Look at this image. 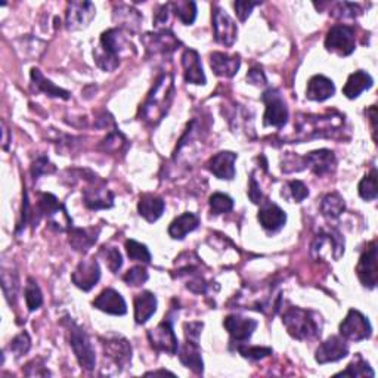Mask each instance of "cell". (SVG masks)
I'll return each mask as SVG.
<instances>
[{
    "label": "cell",
    "mask_w": 378,
    "mask_h": 378,
    "mask_svg": "<svg viewBox=\"0 0 378 378\" xmlns=\"http://www.w3.org/2000/svg\"><path fill=\"white\" fill-rule=\"evenodd\" d=\"M288 188L291 196L296 200V202H301L305 198L309 197V189L301 180H291L288 182Z\"/></svg>",
    "instance_id": "cell-48"
},
{
    "label": "cell",
    "mask_w": 378,
    "mask_h": 378,
    "mask_svg": "<svg viewBox=\"0 0 378 378\" xmlns=\"http://www.w3.org/2000/svg\"><path fill=\"white\" fill-rule=\"evenodd\" d=\"M93 308L115 316H122L127 313V305L123 296L113 288L104 290L102 293L93 300Z\"/></svg>",
    "instance_id": "cell-19"
},
{
    "label": "cell",
    "mask_w": 378,
    "mask_h": 378,
    "mask_svg": "<svg viewBox=\"0 0 378 378\" xmlns=\"http://www.w3.org/2000/svg\"><path fill=\"white\" fill-rule=\"evenodd\" d=\"M210 66L216 75L225 79H231L238 73L241 67L240 55H228L223 52H214L210 55Z\"/></svg>",
    "instance_id": "cell-22"
},
{
    "label": "cell",
    "mask_w": 378,
    "mask_h": 378,
    "mask_svg": "<svg viewBox=\"0 0 378 378\" xmlns=\"http://www.w3.org/2000/svg\"><path fill=\"white\" fill-rule=\"evenodd\" d=\"M358 15H361V6L356 5V3H349V2L337 3L336 8L331 10V17L337 18V19L356 18Z\"/></svg>",
    "instance_id": "cell-43"
},
{
    "label": "cell",
    "mask_w": 378,
    "mask_h": 378,
    "mask_svg": "<svg viewBox=\"0 0 378 378\" xmlns=\"http://www.w3.org/2000/svg\"><path fill=\"white\" fill-rule=\"evenodd\" d=\"M371 377L374 378L375 377V372L374 370L370 366V363L366 362L362 356L358 353L356 355V358L353 362L349 363L348 368H346L344 371L336 374V377Z\"/></svg>",
    "instance_id": "cell-36"
},
{
    "label": "cell",
    "mask_w": 378,
    "mask_h": 378,
    "mask_svg": "<svg viewBox=\"0 0 378 378\" xmlns=\"http://www.w3.org/2000/svg\"><path fill=\"white\" fill-rule=\"evenodd\" d=\"M24 374L28 377H48L50 375V372L45 368V363H43L41 359H35L31 361L30 363L26 365L24 368Z\"/></svg>",
    "instance_id": "cell-49"
},
{
    "label": "cell",
    "mask_w": 378,
    "mask_h": 378,
    "mask_svg": "<svg viewBox=\"0 0 378 378\" xmlns=\"http://www.w3.org/2000/svg\"><path fill=\"white\" fill-rule=\"evenodd\" d=\"M148 340L151 343V348L157 352L176 355L179 350V341L170 319H164L154 330H149Z\"/></svg>",
    "instance_id": "cell-9"
},
{
    "label": "cell",
    "mask_w": 378,
    "mask_h": 378,
    "mask_svg": "<svg viewBox=\"0 0 378 378\" xmlns=\"http://www.w3.org/2000/svg\"><path fill=\"white\" fill-rule=\"evenodd\" d=\"M236 350L240 352V355H243L245 359L250 361H261L266 356L272 355V349L271 348H261V346H245L244 343H240L236 346Z\"/></svg>",
    "instance_id": "cell-42"
},
{
    "label": "cell",
    "mask_w": 378,
    "mask_h": 378,
    "mask_svg": "<svg viewBox=\"0 0 378 378\" xmlns=\"http://www.w3.org/2000/svg\"><path fill=\"white\" fill-rule=\"evenodd\" d=\"M31 82L36 86V89L39 92H43L48 96H52V98H61V100H70V92L64 91L58 86L53 84L50 80H48L45 75L41 74L40 70L33 68L31 70Z\"/></svg>",
    "instance_id": "cell-33"
},
{
    "label": "cell",
    "mask_w": 378,
    "mask_h": 378,
    "mask_svg": "<svg viewBox=\"0 0 378 378\" xmlns=\"http://www.w3.org/2000/svg\"><path fill=\"white\" fill-rule=\"evenodd\" d=\"M238 155L231 153V151H222V153L214 154L207 163V169L216 178L223 180H232L235 178V161Z\"/></svg>",
    "instance_id": "cell-20"
},
{
    "label": "cell",
    "mask_w": 378,
    "mask_h": 378,
    "mask_svg": "<svg viewBox=\"0 0 378 378\" xmlns=\"http://www.w3.org/2000/svg\"><path fill=\"white\" fill-rule=\"evenodd\" d=\"M336 93V86H334L332 80H330L325 75L316 74L309 80L308 89H306V98L310 101L322 102L332 98Z\"/></svg>",
    "instance_id": "cell-25"
},
{
    "label": "cell",
    "mask_w": 378,
    "mask_h": 378,
    "mask_svg": "<svg viewBox=\"0 0 378 378\" xmlns=\"http://www.w3.org/2000/svg\"><path fill=\"white\" fill-rule=\"evenodd\" d=\"M210 209L213 214H225L234 209V200L222 192H216L210 197Z\"/></svg>",
    "instance_id": "cell-40"
},
{
    "label": "cell",
    "mask_w": 378,
    "mask_h": 378,
    "mask_svg": "<svg viewBox=\"0 0 378 378\" xmlns=\"http://www.w3.org/2000/svg\"><path fill=\"white\" fill-rule=\"evenodd\" d=\"M344 210H346V202L340 193L337 192L327 193V196L322 198L321 211L327 219H331V220L339 219Z\"/></svg>",
    "instance_id": "cell-34"
},
{
    "label": "cell",
    "mask_w": 378,
    "mask_h": 378,
    "mask_svg": "<svg viewBox=\"0 0 378 378\" xmlns=\"http://www.w3.org/2000/svg\"><path fill=\"white\" fill-rule=\"evenodd\" d=\"M30 348H31V339H30L27 331H23L21 334H18V336L9 344L10 352L15 353L17 358L26 355L30 350Z\"/></svg>",
    "instance_id": "cell-45"
},
{
    "label": "cell",
    "mask_w": 378,
    "mask_h": 378,
    "mask_svg": "<svg viewBox=\"0 0 378 378\" xmlns=\"http://www.w3.org/2000/svg\"><path fill=\"white\" fill-rule=\"evenodd\" d=\"M213 30L214 40L226 48L234 45L236 35H238V27H236L235 21L218 6L213 10Z\"/></svg>",
    "instance_id": "cell-11"
},
{
    "label": "cell",
    "mask_w": 378,
    "mask_h": 378,
    "mask_svg": "<svg viewBox=\"0 0 378 378\" xmlns=\"http://www.w3.org/2000/svg\"><path fill=\"white\" fill-rule=\"evenodd\" d=\"M198 225H200V218L197 214L189 213V211L183 213L170 223L169 235L173 240H183L189 232L196 231L198 228Z\"/></svg>",
    "instance_id": "cell-28"
},
{
    "label": "cell",
    "mask_w": 378,
    "mask_h": 378,
    "mask_svg": "<svg viewBox=\"0 0 378 378\" xmlns=\"http://www.w3.org/2000/svg\"><path fill=\"white\" fill-rule=\"evenodd\" d=\"M248 197H250V200L254 204L262 202V200H263V193H262L261 185H258V183L254 179V173H252V178H250V188H248Z\"/></svg>",
    "instance_id": "cell-52"
},
{
    "label": "cell",
    "mask_w": 378,
    "mask_h": 378,
    "mask_svg": "<svg viewBox=\"0 0 378 378\" xmlns=\"http://www.w3.org/2000/svg\"><path fill=\"white\" fill-rule=\"evenodd\" d=\"M123 281L131 287H140L148 281V271L144 266H135L129 269L126 275L123 276Z\"/></svg>",
    "instance_id": "cell-44"
},
{
    "label": "cell",
    "mask_w": 378,
    "mask_h": 378,
    "mask_svg": "<svg viewBox=\"0 0 378 378\" xmlns=\"http://www.w3.org/2000/svg\"><path fill=\"white\" fill-rule=\"evenodd\" d=\"M372 83L374 80L368 73H365L362 70L355 71L349 75L348 83H346V86L343 88V93L346 98L356 100L362 92L368 91L372 86Z\"/></svg>",
    "instance_id": "cell-30"
},
{
    "label": "cell",
    "mask_w": 378,
    "mask_h": 378,
    "mask_svg": "<svg viewBox=\"0 0 378 378\" xmlns=\"http://www.w3.org/2000/svg\"><path fill=\"white\" fill-rule=\"evenodd\" d=\"M105 358L110 359L117 368H126L132 361V346L120 336L102 339Z\"/></svg>",
    "instance_id": "cell-12"
},
{
    "label": "cell",
    "mask_w": 378,
    "mask_h": 378,
    "mask_svg": "<svg viewBox=\"0 0 378 378\" xmlns=\"http://www.w3.org/2000/svg\"><path fill=\"white\" fill-rule=\"evenodd\" d=\"M173 93H175L173 75L166 73L157 80L153 91L148 95V100L142 105V111H140L142 120L151 126H155L163 120L171 105Z\"/></svg>",
    "instance_id": "cell-2"
},
{
    "label": "cell",
    "mask_w": 378,
    "mask_h": 378,
    "mask_svg": "<svg viewBox=\"0 0 378 378\" xmlns=\"http://www.w3.org/2000/svg\"><path fill=\"white\" fill-rule=\"evenodd\" d=\"M126 252H127V256L131 257V261L151 263V253L145 244H140L135 240H127L126 241Z\"/></svg>",
    "instance_id": "cell-39"
},
{
    "label": "cell",
    "mask_w": 378,
    "mask_h": 378,
    "mask_svg": "<svg viewBox=\"0 0 378 378\" xmlns=\"http://www.w3.org/2000/svg\"><path fill=\"white\" fill-rule=\"evenodd\" d=\"M98 228H73L70 229L68 243L75 252L86 253L98 240Z\"/></svg>",
    "instance_id": "cell-29"
},
{
    "label": "cell",
    "mask_w": 378,
    "mask_h": 378,
    "mask_svg": "<svg viewBox=\"0 0 378 378\" xmlns=\"http://www.w3.org/2000/svg\"><path fill=\"white\" fill-rule=\"evenodd\" d=\"M258 5H261L258 2H244V0H240V2H235L234 8L236 10V15H238L240 21H243L244 23V21L250 17L253 8H256Z\"/></svg>",
    "instance_id": "cell-50"
},
{
    "label": "cell",
    "mask_w": 378,
    "mask_h": 378,
    "mask_svg": "<svg viewBox=\"0 0 378 378\" xmlns=\"http://www.w3.org/2000/svg\"><path fill=\"white\" fill-rule=\"evenodd\" d=\"M26 301H27V308H28L30 312L37 310L43 303L41 291H40V287L37 285L35 278H28V281H27Z\"/></svg>",
    "instance_id": "cell-38"
},
{
    "label": "cell",
    "mask_w": 378,
    "mask_h": 378,
    "mask_svg": "<svg viewBox=\"0 0 378 378\" xmlns=\"http://www.w3.org/2000/svg\"><path fill=\"white\" fill-rule=\"evenodd\" d=\"M283 323L296 340L318 339L322 331V319L318 313L301 308H288L283 315Z\"/></svg>",
    "instance_id": "cell-3"
},
{
    "label": "cell",
    "mask_w": 378,
    "mask_h": 378,
    "mask_svg": "<svg viewBox=\"0 0 378 378\" xmlns=\"http://www.w3.org/2000/svg\"><path fill=\"white\" fill-rule=\"evenodd\" d=\"M225 328L228 330L229 336L236 343H245L247 340H250L253 336V332L257 328V321L252 318H243L238 315H229L226 316L223 321Z\"/></svg>",
    "instance_id": "cell-18"
},
{
    "label": "cell",
    "mask_w": 378,
    "mask_h": 378,
    "mask_svg": "<svg viewBox=\"0 0 378 378\" xmlns=\"http://www.w3.org/2000/svg\"><path fill=\"white\" fill-rule=\"evenodd\" d=\"M182 66L185 70V82L191 84H206L207 79L204 74L201 59L197 50L187 49L182 55Z\"/></svg>",
    "instance_id": "cell-23"
},
{
    "label": "cell",
    "mask_w": 378,
    "mask_h": 378,
    "mask_svg": "<svg viewBox=\"0 0 378 378\" xmlns=\"http://www.w3.org/2000/svg\"><path fill=\"white\" fill-rule=\"evenodd\" d=\"M133 45L122 28L106 30L101 36L100 46L93 50V58L104 71H114L120 66V58L131 52Z\"/></svg>",
    "instance_id": "cell-1"
},
{
    "label": "cell",
    "mask_w": 378,
    "mask_h": 378,
    "mask_svg": "<svg viewBox=\"0 0 378 378\" xmlns=\"http://www.w3.org/2000/svg\"><path fill=\"white\" fill-rule=\"evenodd\" d=\"M325 48L328 52L337 53L339 57H349L356 49L355 28L339 24L330 28L325 37Z\"/></svg>",
    "instance_id": "cell-6"
},
{
    "label": "cell",
    "mask_w": 378,
    "mask_h": 378,
    "mask_svg": "<svg viewBox=\"0 0 378 378\" xmlns=\"http://www.w3.org/2000/svg\"><path fill=\"white\" fill-rule=\"evenodd\" d=\"M147 375H175L173 372L170 371H164V370H161V371H153V372H147Z\"/></svg>",
    "instance_id": "cell-54"
},
{
    "label": "cell",
    "mask_w": 378,
    "mask_h": 378,
    "mask_svg": "<svg viewBox=\"0 0 378 378\" xmlns=\"http://www.w3.org/2000/svg\"><path fill=\"white\" fill-rule=\"evenodd\" d=\"M305 166L310 167L312 171L318 176H323L331 173L336 167V155L330 149H318L312 151L306 157H303Z\"/></svg>",
    "instance_id": "cell-24"
},
{
    "label": "cell",
    "mask_w": 378,
    "mask_h": 378,
    "mask_svg": "<svg viewBox=\"0 0 378 378\" xmlns=\"http://www.w3.org/2000/svg\"><path fill=\"white\" fill-rule=\"evenodd\" d=\"M91 185L83 191V202L91 210L111 209L114 204L113 192L106 188L105 182L98 176L93 175L91 179Z\"/></svg>",
    "instance_id": "cell-10"
},
{
    "label": "cell",
    "mask_w": 378,
    "mask_h": 378,
    "mask_svg": "<svg viewBox=\"0 0 378 378\" xmlns=\"http://www.w3.org/2000/svg\"><path fill=\"white\" fill-rule=\"evenodd\" d=\"M126 144V139L120 132H113L108 135L102 144L100 145V149L105 151V153H117V151H120V148Z\"/></svg>",
    "instance_id": "cell-46"
},
{
    "label": "cell",
    "mask_w": 378,
    "mask_h": 378,
    "mask_svg": "<svg viewBox=\"0 0 378 378\" xmlns=\"http://www.w3.org/2000/svg\"><path fill=\"white\" fill-rule=\"evenodd\" d=\"M100 254L101 257H104L108 269H110L113 274H117L118 271H120V267L123 266V257H122V253L118 252V248L104 247Z\"/></svg>",
    "instance_id": "cell-41"
},
{
    "label": "cell",
    "mask_w": 378,
    "mask_h": 378,
    "mask_svg": "<svg viewBox=\"0 0 378 378\" xmlns=\"http://www.w3.org/2000/svg\"><path fill=\"white\" fill-rule=\"evenodd\" d=\"M247 80L254 86H265L266 84V75L262 68H252L247 73Z\"/></svg>",
    "instance_id": "cell-53"
},
{
    "label": "cell",
    "mask_w": 378,
    "mask_h": 378,
    "mask_svg": "<svg viewBox=\"0 0 378 378\" xmlns=\"http://www.w3.org/2000/svg\"><path fill=\"white\" fill-rule=\"evenodd\" d=\"M57 167L53 166L46 157L37 158L33 166H31V176L33 179H39L41 175H50V173H55Z\"/></svg>",
    "instance_id": "cell-47"
},
{
    "label": "cell",
    "mask_w": 378,
    "mask_h": 378,
    "mask_svg": "<svg viewBox=\"0 0 378 378\" xmlns=\"http://www.w3.org/2000/svg\"><path fill=\"white\" fill-rule=\"evenodd\" d=\"M349 355V346L344 339L339 336H332L327 341L319 344L316 349L315 359L318 363L323 365L328 362H337L340 359H344Z\"/></svg>",
    "instance_id": "cell-17"
},
{
    "label": "cell",
    "mask_w": 378,
    "mask_h": 378,
    "mask_svg": "<svg viewBox=\"0 0 378 378\" xmlns=\"http://www.w3.org/2000/svg\"><path fill=\"white\" fill-rule=\"evenodd\" d=\"M68 334L70 346L79 365L86 371H93L96 365V355L89 336L82 327H79L73 321H68Z\"/></svg>",
    "instance_id": "cell-5"
},
{
    "label": "cell",
    "mask_w": 378,
    "mask_h": 378,
    "mask_svg": "<svg viewBox=\"0 0 378 378\" xmlns=\"http://www.w3.org/2000/svg\"><path fill=\"white\" fill-rule=\"evenodd\" d=\"M202 327H204L202 322H187L185 325H183V330H185L187 339L192 340V341H198V339L201 336Z\"/></svg>",
    "instance_id": "cell-51"
},
{
    "label": "cell",
    "mask_w": 378,
    "mask_h": 378,
    "mask_svg": "<svg viewBox=\"0 0 378 378\" xmlns=\"http://www.w3.org/2000/svg\"><path fill=\"white\" fill-rule=\"evenodd\" d=\"M3 148L6 149L8 148V129H6V126H5V123H3Z\"/></svg>",
    "instance_id": "cell-55"
},
{
    "label": "cell",
    "mask_w": 378,
    "mask_h": 378,
    "mask_svg": "<svg viewBox=\"0 0 378 378\" xmlns=\"http://www.w3.org/2000/svg\"><path fill=\"white\" fill-rule=\"evenodd\" d=\"M37 210L40 216L46 218L49 228L58 232H66L73 229V220L68 216L64 204L58 201V198L52 193H41L37 204Z\"/></svg>",
    "instance_id": "cell-4"
},
{
    "label": "cell",
    "mask_w": 378,
    "mask_h": 378,
    "mask_svg": "<svg viewBox=\"0 0 378 378\" xmlns=\"http://www.w3.org/2000/svg\"><path fill=\"white\" fill-rule=\"evenodd\" d=\"M96 8L92 2H70L67 8L66 24L68 30L86 28L95 18Z\"/></svg>",
    "instance_id": "cell-16"
},
{
    "label": "cell",
    "mask_w": 378,
    "mask_h": 378,
    "mask_svg": "<svg viewBox=\"0 0 378 378\" xmlns=\"http://www.w3.org/2000/svg\"><path fill=\"white\" fill-rule=\"evenodd\" d=\"M157 310V297L151 291H142L135 297V321L139 325L145 323Z\"/></svg>",
    "instance_id": "cell-31"
},
{
    "label": "cell",
    "mask_w": 378,
    "mask_h": 378,
    "mask_svg": "<svg viewBox=\"0 0 378 378\" xmlns=\"http://www.w3.org/2000/svg\"><path fill=\"white\" fill-rule=\"evenodd\" d=\"M164 207L166 204L163 198L153 196V193H144L138 202L139 214L149 223H154L155 220L161 218V216H163Z\"/></svg>",
    "instance_id": "cell-27"
},
{
    "label": "cell",
    "mask_w": 378,
    "mask_h": 378,
    "mask_svg": "<svg viewBox=\"0 0 378 378\" xmlns=\"http://www.w3.org/2000/svg\"><path fill=\"white\" fill-rule=\"evenodd\" d=\"M100 279L101 267L98 261H95V258H86V261H82L71 275L73 284L83 291H91L100 283Z\"/></svg>",
    "instance_id": "cell-13"
},
{
    "label": "cell",
    "mask_w": 378,
    "mask_h": 378,
    "mask_svg": "<svg viewBox=\"0 0 378 378\" xmlns=\"http://www.w3.org/2000/svg\"><path fill=\"white\" fill-rule=\"evenodd\" d=\"M171 12L182 21L185 26L193 24V21L197 18V3L188 2V0H180V2H171L169 3Z\"/></svg>",
    "instance_id": "cell-35"
},
{
    "label": "cell",
    "mask_w": 378,
    "mask_h": 378,
    "mask_svg": "<svg viewBox=\"0 0 378 378\" xmlns=\"http://www.w3.org/2000/svg\"><path fill=\"white\" fill-rule=\"evenodd\" d=\"M359 196L365 201H374L378 196V189H377V170L372 169L368 175H366L358 187Z\"/></svg>",
    "instance_id": "cell-37"
},
{
    "label": "cell",
    "mask_w": 378,
    "mask_h": 378,
    "mask_svg": "<svg viewBox=\"0 0 378 378\" xmlns=\"http://www.w3.org/2000/svg\"><path fill=\"white\" fill-rule=\"evenodd\" d=\"M257 219L263 226V229H266L269 232H276L285 225L287 214L283 209L276 206L275 202L266 201L262 206V209L258 210Z\"/></svg>",
    "instance_id": "cell-21"
},
{
    "label": "cell",
    "mask_w": 378,
    "mask_h": 378,
    "mask_svg": "<svg viewBox=\"0 0 378 378\" xmlns=\"http://www.w3.org/2000/svg\"><path fill=\"white\" fill-rule=\"evenodd\" d=\"M114 21L117 26H120L118 28L136 31L140 27V24H142V15L131 6L120 5L114 9Z\"/></svg>",
    "instance_id": "cell-32"
},
{
    "label": "cell",
    "mask_w": 378,
    "mask_h": 378,
    "mask_svg": "<svg viewBox=\"0 0 378 378\" xmlns=\"http://www.w3.org/2000/svg\"><path fill=\"white\" fill-rule=\"evenodd\" d=\"M147 50L153 55H169L180 46V41L169 30H158L157 33H148L142 37Z\"/></svg>",
    "instance_id": "cell-15"
},
{
    "label": "cell",
    "mask_w": 378,
    "mask_h": 378,
    "mask_svg": "<svg viewBox=\"0 0 378 378\" xmlns=\"http://www.w3.org/2000/svg\"><path fill=\"white\" fill-rule=\"evenodd\" d=\"M356 272H358V278L366 288H375L377 285V275H378V266H377V243L372 241L366 250L362 253L358 267H356Z\"/></svg>",
    "instance_id": "cell-14"
},
{
    "label": "cell",
    "mask_w": 378,
    "mask_h": 378,
    "mask_svg": "<svg viewBox=\"0 0 378 378\" xmlns=\"http://www.w3.org/2000/svg\"><path fill=\"white\" fill-rule=\"evenodd\" d=\"M262 101L266 105L265 111V126L283 127L288 120V108L278 89H267L262 95Z\"/></svg>",
    "instance_id": "cell-8"
},
{
    "label": "cell",
    "mask_w": 378,
    "mask_h": 378,
    "mask_svg": "<svg viewBox=\"0 0 378 378\" xmlns=\"http://www.w3.org/2000/svg\"><path fill=\"white\" fill-rule=\"evenodd\" d=\"M372 334V327L365 315L359 310L350 309L348 315L340 323V336L349 341H362L370 339Z\"/></svg>",
    "instance_id": "cell-7"
},
{
    "label": "cell",
    "mask_w": 378,
    "mask_h": 378,
    "mask_svg": "<svg viewBox=\"0 0 378 378\" xmlns=\"http://www.w3.org/2000/svg\"><path fill=\"white\" fill-rule=\"evenodd\" d=\"M179 359L180 362L189 368L192 372L201 375L204 371V362L201 358V349L198 341L188 340L179 346Z\"/></svg>",
    "instance_id": "cell-26"
}]
</instances>
